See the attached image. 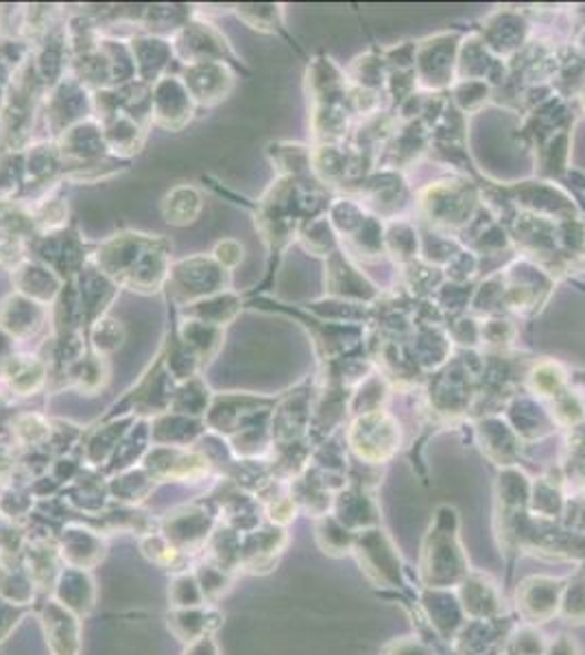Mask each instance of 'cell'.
Returning a JSON list of instances; mask_svg holds the SVG:
<instances>
[{"instance_id":"1","label":"cell","mask_w":585,"mask_h":655,"mask_svg":"<svg viewBox=\"0 0 585 655\" xmlns=\"http://www.w3.org/2000/svg\"><path fill=\"white\" fill-rule=\"evenodd\" d=\"M47 636L51 638V645L55 652H62L60 655H74L76 649V634H79V625L74 623L73 616L69 614L66 605H53L51 610H47Z\"/></svg>"},{"instance_id":"2","label":"cell","mask_w":585,"mask_h":655,"mask_svg":"<svg viewBox=\"0 0 585 655\" xmlns=\"http://www.w3.org/2000/svg\"><path fill=\"white\" fill-rule=\"evenodd\" d=\"M184 655H219V652H217L215 641L211 636H204V638L195 641L191 645V649H186V654Z\"/></svg>"}]
</instances>
